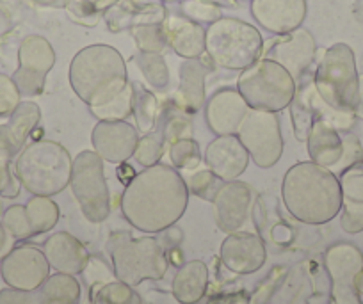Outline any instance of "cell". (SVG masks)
Listing matches in <instances>:
<instances>
[{
	"mask_svg": "<svg viewBox=\"0 0 363 304\" xmlns=\"http://www.w3.org/2000/svg\"><path fill=\"white\" fill-rule=\"evenodd\" d=\"M189 203L187 181L167 164L145 167L125 185L121 194V214L145 233H160L177 225Z\"/></svg>",
	"mask_w": 363,
	"mask_h": 304,
	"instance_id": "6da1fadb",
	"label": "cell"
},
{
	"mask_svg": "<svg viewBox=\"0 0 363 304\" xmlns=\"http://www.w3.org/2000/svg\"><path fill=\"white\" fill-rule=\"evenodd\" d=\"M281 198L289 214L305 225H326L342 210L338 176L315 162H298L285 173Z\"/></svg>",
	"mask_w": 363,
	"mask_h": 304,
	"instance_id": "7a4b0ae2",
	"label": "cell"
},
{
	"mask_svg": "<svg viewBox=\"0 0 363 304\" xmlns=\"http://www.w3.org/2000/svg\"><path fill=\"white\" fill-rule=\"evenodd\" d=\"M69 86L87 107H100L128 86L125 59L111 45H89L69 62Z\"/></svg>",
	"mask_w": 363,
	"mask_h": 304,
	"instance_id": "3957f363",
	"label": "cell"
},
{
	"mask_svg": "<svg viewBox=\"0 0 363 304\" xmlns=\"http://www.w3.org/2000/svg\"><path fill=\"white\" fill-rule=\"evenodd\" d=\"M73 159L68 150L55 141L40 139L23 146L15 160L20 184L33 196L59 194L69 185Z\"/></svg>",
	"mask_w": 363,
	"mask_h": 304,
	"instance_id": "277c9868",
	"label": "cell"
},
{
	"mask_svg": "<svg viewBox=\"0 0 363 304\" xmlns=\"http://www.w3.org/2000/svg\"><path fill=\"white\" fill-rule=\"evenodd\" d=\"M107 251L116 279L130 286L162 279L169 267L166 249L153 237L134 239L128 232H116L107 240Z\"/></svg>",
	"mask_w": 363,
	"mask_h": 304,
	"instance_id": "5b68a950",
	"label": "cell"
},
{
	"mask_svg": "<svg viewBox=\"0 0 363 304\" xmlns=\"http://www.w3.org/2000/svg\"><path fill=\"white\" fill-rule=\"evenodd\" d=\"M205 54L212 64L242 72L264 54L260 30L244 20L221 16L205 33Z\"/></svg>",
	"mask_w": 363,
	"mask_h": 304,
	"instance_id": "8992f818",
	"label": "cell"
},
{
	"mask_svg": "<svg viewBox=\"0 0 363 304\" xmlns=\"http://www.w3.org/2000/svg\"><path fill=\"white\" fill-rule=\"evenodd\" d=\"M313 87L330 107L356 114L362 93L354 52L349 45L335 43L324 52L313 73Z\"/></svg>",
	"mask_w": 363,
	"mask_h": 304,
	"instance_id": "52a82bcc",
	"label": "cell"
},
{
	"mask_svg": "<svg viewBox=\"0 0 363 304\" xmlns=\"http://www.w3.org/2000/svg\"><path fill=\"white\" fill-rule=\"evenodd\" d=\"M296 87L298 82L284 66L264 57L242 69L237 80V89L250 109L277 114L291 106Z\"/></svg>",
	"mask_w": 363,
	"mask_h": 304,
	"instance_id": "ba28073f",
	"label": "cell"
},
{
	"mask_svg": "<svg viewBox=\"0 0 363 304\" xmlns=\"http://www.w3.org/2000/svg\"><path fill=\"white\" fill-rule=\"evenodd\" d=\"M69 187L79 208L89 223H104L111 215V192L104 160L96 152H80L73 159Z\"/></svg>",
	"mask_w": 363,
	"mask_h": 304,
	"instance_id": "9c48e42d",
	"label": "cell"
},
{
	"mask_svg": "<svg viewBox=\"0 0 363 304\" xmlns=\"http://www.w3.org/2000/svg\"><path fill=\"white\" fill-rule=\"evenodd\" d=\"M255 166L262 169L277 166L284 155V135L277 113L250 109L237 130Z\"/></svg>",
	"mask_w": 363,
	"mask_h": 304,
	"instance_id": "30bf717a",
	"label": "cell"
},
{
	"mask_svg": "<svg viewBox=\"0 0 363 304\" xmlns=\"http://www.w3.org/2000/svg\"><path fill=\"white\" fill-rule=\"evenodd\" d=\"M55 64V52L50 41L38 34H29L20 41L18 66L13 73L20 94L27 98L43 93L47 75Z\"/></svg>",
	"mask_w": 363,
	"mask_h": 304,
	"instance_id": "8fae6325",
	"label": "cell"
},
{
	"mask_svg": "<svg viewBox=\"0 0 363 304\" xmlns=\"http://www.w3.org/2000/svg\"><path fill=\"white\" fill-rule=\"evenodd\" d=\"M0 276L8 286L33 292L50 276V264L43 249L33 244H22L0 260Z\"/></svg>",
	"mask_w": 363,
	"mask_h": 304,
	"instance_id": "7c38bea8",
	"label": "cell"
},
{
	"mask_svg": "<svg viewBox=\"0 0 363 304\" xmlns=\"http://www.w3.org/2000/svg\"><path fill=\"white\" fill-rule=\"evenodd\" d=\"M315 54V38L312 36L310 30L299 27V29L284 34L278 40L271 41L269 45H264V54H262V57L271 59V61L284 66L294 77L296 82H298L299 79H303L306 75L310 66L313 64Z\"/></svg>",
	"mask_w": 363,
	"mask_h": 304,
	"instance_id": "4fadbf2b",
	"label": "cell"
},
{
	"mask_svg": "<svg viewBox=\"0 0 363 304\" xmlns=\"http://www.w3.org/2000/svg\"><path fill=\"white\" fill-rule=\"evenodd\" d=\"M216 225L221 232H239L246 225L253 207V188L240 180L223 181L212 199Z\"/></svg>",
	"mask_w": 363,
	"mask_h": 304,
	"instance_id": "5bb4252c",
	"label": "cell"
},
{
	"mask_svg": "<svg viewBox=\"0 0 363 304\" xmlns=\"http://www.w3.org/2000/svg\"><path fill=\"white\" fill-rule=\"evenodd\" d=\"M139 141V132L128 121H99L91 132L93 152L109 164L127 162L134 157Z\"/></svg>",
	"mask_w": 363,
	"mask_h": 304,
	"instance_id": "9a60e30c",
	"label": "cell"
},
{
	"mask_svg": "<svg viewBox=\"0 0 363 304\" xmlns=\"http://www.w3.org/2000/svg\"><path fill=\"white\" fill-rule=\"evenodd\" d=\"M223 265L233 274H253L264 267L267 251L260 235L251 232L228 233L219 251Z\"/></svg>",
	"mask_w": 363,
	"mask_h": 304,
	"instance_id": "2e32d148",
	"label": "cell"
},
{
	"mask_svg": "<svg viewBox=\"0 0 363 304\" xmlns=\"http://www.w3.org/2000/svg\"><path fill=\"white\" fill-rule=\"evenodd\" d=\"M251 15L262 29L284 36L303 26L306 0H251Z\"/></svg>",
	"mask_w": 363,
	"mask_h": 304,
	"instance_id": "e0dca14e",
	"label": "cell"
},
{
	"mask_svg": "<svg viewBox=\"0 0 363 304\" xmlns=\"http://www.w3.org/2000/svg\"><path fill=\"white\" fill-rule=\"evenodd\" d=\"M250 113V106L239 89L223 87L205 101V121L216 135H233Z\"/></svg>",
	"mask_w": 363,
	"mask_h": 304,
	"instance_id": "ac0fdd59",
	"label": "cell"
},
{
	"mask_svg": "<svg viewBox=\"0 0 363 304\" xmlns=\"http://www.w3.org/2000/svg\"><path fill=\"white\" fill-rule=\"evenodd\" d=\"M250 160V153L246 152L237 134L216 135L205 150L207 169L218 174L223 181L239 180L240 174L247 169Z\"/></svg>",
	"mask_w": 363,
	"mask_h": 304,
	"instance_id": "d6986e66",
	"label": "cell"
},
{
	"mask_svg": "<svg viewBox=\"0 0 363 304\" xmlns=\"http://www.w3.org/2000/svg\"><path fill=\"white\" fill-rule=\"evenodd\" d=\"M43 253L50 269L72 276L80 274L91 258L86 246L68 232H57L48 237L43 244Z\"/></svg>",
	"mask_w": 363,
	"mask_h": 304,
	"instance_id": "ffe728a7",
	"label": "cell"
},
{
	"mask_svg": "<svg viewBox=\"0 0 363 304\" xmlns=\"http://www.w3.org/2000/svg\"><path fill=\"white\" fill-rule=\"evenodd\" d=\"M167 11L162 4L155 2H139V0H120L116 6L104 13L107 27L113 33L134 29L139 26H153L166 20Z\"/></svg>",
	"mask_w": 363,
	"mask_h": 304,
	"instance_id": "44dd1931",
	"label": "cell"
},
{
	"mask_svg": "<svg viewBox=\"0 0 363 304\" xmlns=\"http://www.w3.org/2000/svg\"><path fill=\"white\" fill-rule=\"evenodd\" d=\"M342 188L340 226L347 233L363 232V162L338 174Z\"/></svg>",
	"mask_w": 363,
	"mask_h": 304,
	"instance_id": "7402d4cb",
	"label": "cell"
},
{
	"mask_svg": "<svg viewBox=\"0 0 363 304\" xmlns=\"http://www.w3.org/2000/svg\"><path fill=\"white\" fill-rule=\"evenodd\" d=\"M41 120V109L34 101H22L9 116L8 123L0 125V152L13 159L29 141L30 134Z\"/></svg>",
	"mask_w": 363,
	"mask_h": 304,
	"instance_id": "603a6c76",
	"label": "cell"
},
{
	"mask_svg": "<svg viewBox=\"0 0 363 304\" xmlns=\"http://www.w3.org/2000/svg\"><path fill=\"white\" fill-rule=\"evenodd\" d=\"M167 45L182 59H198L205 55V33L201 23L184 15H167L162 22Z\"/></svg>",
	"mask_w": 363,
	"mask_h": 304,
	"instance_id": "cb8c5ba5",
	"label": "cell"
},
{
	"mask_svg": "<svg viewBox=\"0 0 363 304\" xmlns=\"http://www.w3.org/2000/svg\"><path fill=\"white\" fill-rule=\"evenodd\" d=\"M208 66L198 59H186L178 69V91L173 96L182 109L187 114H196L201 107H205L207 94H205V79H207Z\"/></svg>",
	"mask_w": 363,
	"mask_h": 304,
	"instance_id": "d4e9b609",
	"label": "cell"
},
{
	"mask_svg": "<svg viewBox=\"0 0 363 304\" xmlns=\"http://www.w3.org/2000/svg\"><path fill=\"white\" fill-rule=\"evenodd\" d=\"M306 152H308L312 162L333 169L340 162L342 153H344L342 132L328 125L326 121L315 120L312 132L306 139Z\"/></svg>",
	"mask_w": 363,
	"mask_h": 304,
	"instance_id": "484cf974",
	"label": "cell"
},
{
	"mask_svg": "<svg viewBox=\"0 0 363 304\" xmlns=\"http://www.w3.org/2000/svg\"><path fill=\"white\" fill-rule=\"evenodd\" d=\"M208 288V267L201 260H191L182 265L171 283V292L180 304H196Z\"/></svg>",
	"mask_w": 363,
	"mask_h": 304,
	"instance_id": "4316f807",
	"label": "cell"
},
{
	"mask_svg": "<svg viewBox=\"0 0 363 304\" xmlns=\"http://www.w3.org/2000/svg\"><path fill=\"white\" fill-rule=\"evenodd\" d=\"M324 267L331 281L354 283L356 274L363 271V253L354 244H333L324 253Z\"/></svg>",
	"mask_w": 363,
	"mask_h": 304,
	"instance_id": "83f0119b",
	"label": "cell"
},
{
	"mask_svg": "<svg viewBox=\"0 0 363 304\" xmlns=\"http://www.w3.org/2000/svg\"><path fill=\"white\" fill-rule=\"evenodd\" d=\"M36 304H80L82 288L75 276L55 272L36 290Z\"/></svg>",
	"mask_w": 363,
	"mask_h": 304,
	"instance_id": "f1b7e54d",
	"label": "cell"
},
{
	"mask_svg": "<svg viewBox=\"0 0 363 304\" xmlns=\"http://www.w3.org/2000/svg\"><path fill=\"white\" fill-rule=\"evenodd\" d=\"M157 125H159V135L166 146L173 145L180 139H191L194 134L193 118L182 109L173 98L160 107Z\"/></svg>",
	"mask_w": 363,
	"mask_h": 304,
	"instance_id": "f546056e",
	"label": "cell"
},
{
	"mask_svg": "<svg viewBox=\"0 0 363 304\" xmlns=\"http://www.w3.org/2000/svg\"><path fill=\"white\" fill-rule=\"evenodd\" d=\"M132 87V116H134L135 128L141 135L152 134L159 121L160 106L155 94L146 89L141 84L134 82Z\"/></svg>",
	"mask_w": 363,
	"mask_h": 304,
	"instance_id": "4dcf8cb0",
	"label": "cell"
},
{
	"mask_svg": "<svg viewBox=\"0 0 363 304\" xmlns=\"http://www.w3.org/2000/svg\"><path fill=\"white\" fill-rule=\"evenodd\" d=\"M312 79L298 84L294 98H292L291 106H289L292 118V128H294V135L299 142H306L310 132H312L313 123H315V113H313V107L308 98V89Z\"/></svg>",
	"mask_w": 363,
	"mask_h": 304,
	"instance_id": "1f68e13d",
	"label": "cell"
},
{
	"mask_svg": "<svg viewBox=\"0 0 363 304\" xmlns=\"http://www.w3.org/2000/svg\"><path fill=\"white\" fill-rule=\"evenodd\" d=\"M27 219H29L30 232L33 237L43 235V233L54 230L57 225L61 212H59L57 203L48 196H33L26 205Z\"/></svg>",
	"mask_w": 363,
	"mask_h": 304,
	"instance_id": "d6a6232c",
	"label": "cell"
},
{
	"mask_svg": "<svg viewBox=\"0 0 363 304\" xmlns=\"http://www.w3.org/2000/svg\"><path fill=\"white\" fill-rule=\"evenodd\" d=\"M91 304H143V297L134 286L116 279L91 286Z\"/></svg>",
	"mask_w": 363,
	"mask_h": 304,
	"instance_id": "836d02e7",
	"label": "cell"
},
{
	"mask_svg": "<svg viewBox=\"0 0 363 304\" xmlns=\"http://www.w3.org/2000/svg\"><path fill=\"white\" fill-rule=\"evenodd\" d=\"M135 64L143 73L145 80L153 91H166L169 86V68L162 54L139 52L135 55Z\"/></svg>",
	"mask_w": 363,
	"mask_h": 304,
	"instance_id": "e575fe53",
	"label": "cell"
},
{
	"mask_svg": "<svg viewBox=\"0 0 363 304\" xmlns=\"http://www.w3.org/2000/svg\"><path fill=\"white\" fill-rule=\"evenodd\" d=\"M91 114L99 121H127L132 116V87L128 84L118 96L100 107H89Z\"/></svg>",
	"mask_w": 363,
	"mask_h": 304,
	"instance_id": "d590c367",
	"label": "cell"
},
{
	"mask_svg": "<svg viewBox=\"0 0 363 304\" xmlns=\"http://www.w3.org/2000/svg\"><path fill=\"white\" fill-rule=\"evenodd\" d=\"M169 160L174 169L193 171L200 166L201 153L198 141L191 139H180V141L169 145Z\"/></svg>",
	"mask_w": 363,
	"mask_h": 304,
	"instance_id": "8d00e7d4",
	"label": "cell"
},
{
	"mask_svg": "<svg viewBox=\"0 0 363 304\" xmlns=\"http://www.w3.org/2000/svg\"><path fill=\"white\" fill-rule=\"evenodd\" d=\"M135 45L139 52H153V54H162L167 45L166 33H164L162 23H153V26H139L132 29Z\"/></svg>",
	"mask_w": 363,
	"mask_h": 304,
	"instance_id": "74e56055",
	"label": "cell"
},
{
	"mask_svg": "<svg viewBox=\"0 0 363 304\" xmlns=\"http://www.w3.org/2000/svg\"><path fill=\"white\" fill-rule=\"evenodd\" d=\"M164 148H166V145H164L159 132H157V134L152 132V134H146L139 139L132 159H134L139 166L152 167L155 166V164H159V160L162 159Z\"/></svg>",
	"mask_w": 363,
	"mask_h": 304,
	"instance_id": "f35d334b",
	"label": "cell"
},
{
	"mask_svg": "<svg viewBox=\"0 0 363 304\" xmlns=\"http://www.w3.org/2000/svg\"><path fill=\"white\" fill-rule=\"evenodd\" d=\"M0 221L15 240H27L33 237L29 219H27L26 205H11L0 215Z\"/></svg>",
	"mask_w": 363,
	"mask_h": 304,
	"instance_id": "ab89813d",
	"label": "cell"
},
{
	"mask_svg": "<svg viewBox=\"0 0 363 304\" xmlns=\"http://www.w3.org/2000/svg\"><path fill=\"white\" fill-rule=\"evenodd\" d=\"M182 15L196 23H214L223 16L219 6H216L211 0H182L180 4Z\"/></svg>",
	"mask_w": 363,
	"mask_h": 304,
	"instance_id": "60d3db41",
	"label": "cell"
},
{
	"mask_svg": "<svg viewBox=\"0 0 363 304\" xmlns=\"http://www.w3.org/2000/svg\"><path fill=\"white\" fill-rule=\"evenodd\" d=\"M221 185V178H219L218 174L212 173L211 169H201L198 171V173H193L189 180H187V188H189V192H193L194 196L211 203L212 199H214V196L218 194Z\"/></svg>",
	"mask_w": 363,
	"mask_h": 304,
	"instance_id": "b9f144b4",
	"label": "cell"
},
{
	"mask_svg": "<svg viewBox=\"0 0 363 304\" xmlns=\"http://www.w3.org/2000/svg\"><path fill=\"white\" fill-rule=\"evenodd\" d=\"M22 103V94L13 77L0 73V118H9Z\"/></svg>",
	"mask_w": 363,
	"mask_h": 304,
	"instance_id": "7bdbcfd3",
	"label": "cell"
},
{
	"mask_svg": "<svg viewBox=\"0 0 363 304\" xmlns=\"http://www.w3.org/2000/svg\"><path fill=\"white\" fill-rule=\"evenodd\" d=\"M20 188H22V184L15 171L11 169V157L0 152V198H18Z\"/></svg>",
	"mask_w": 363,
	"mask_h": 304,
	"instance_id": "ee69618b",
	"label": "cell"
},
{
	"mask_svg": "<svg viewBox=\"0 0 363 304\" xmlns=\"http://www.w3.org/2000/svg\"><path fill=\"white\" fill-rule=\"evenodd\" d=\"M342 139H344V153H342V159L337 166L333 167L335 174H340L342 171H345L347 167L354 166V164L363 162V148L359 145L358 137L352 135L351 132H342Z\"/></svg>",
	"mask_w": 363,
	"mask_h": 304,
	"instance_id": "f6af8a7d",
	"label": "cell"
},
{
	"mask_svg": "<svg viewBox=\"0 0 363 304\" xmlns=\"http://www.w3.org/2000/svg\"><path fill=\"white\" fill-rule=\"evenodd\" d=\"M66 13H68L69 18L75 23H80V26L93 27L99 23L102 13L91 4L89 0H72L66 8Z\"/></svg>",
	"mask_w": 363,
	"mask_h": 304,
	"instance_id": "bcb514c9",
	"label": "cell"
},
{
	"mask_svg": "<svg viewBox=\"0 0 363 304\" xmlns=\"http://www.w3.org/2000/svg\"><path fill=\"white\" fill-rule=\"evenodd\" d=\"M330 304H362V297L354 290V283L331 281Z\"/></svg>",
	"mask_w": 363,
	"mask_h": 304,
	"instance_id": "7dc6e473",
	"label": "cell"
},
{
	"mask_svg": "<svg viewBox=\"0 0 363 304\" xmlns=\"http://www.w3.org/2000/svg\"><path fill=\"white\" fill-rule=\"evenodd\" d=\"M84 274H86L87 281H89L91 286L104 285L107 281H113L114 272H111V269L104 264L100 258H89L86 269H84ZM116 278V276H114Z\"/></svg>",
	"mask_w": 363,
	"mask_h": 304,
	"instance_id": "c3c4849f",
	"label": "cell"
},
{
	"mask_svg": "<svg viewBox=\"0 0 363 304\" xmlns=\"http://www.w3.org/2000/svg\"><path fill=\"white\" fill-rule=\"evenodd\" d=\"M0 304H36V293L8 286L0 290Z\"/></svg>",
	"mask_w": 363,
	"mask_h": 304,
	"instance_id": "681fc988",
	"label": "cell"
},
{
	"mask_svg": "<svg viewBox=\"0 0 363 304\" xmlns=\"http://www.w3.org/2000/svg\"><path fill=\"white\" fill-rule=\"evenodd\" d=\"M284 276H285V269L284 267L272 269L271 276L265 279V283L260 286V290L255 293V297H253L255 304H264L265 299H269V295L272 293V290L277 288V285L280 283V279H284Z\"/></svg>",
	"mask_w": 363,
	"mask_h": 304,
	"instance_id": "f907efd6",
	"label": "cell"
},
{
	"mask_svg": "<svg viewBox=\"0 0 363 304\" xmlns=\"http://www.w3.org/2000/svg\"><path fill=\"white\" fill-rule=\"evenodd\" d=\"M13 242H15V239L9 235L8 230L4 228V225L0 221V260L13 249Z\"/></svg>",
	"mask_w": 363,
	"mask_h": 304,
	"instance_id": "816d5d0a",
	"label": "cell"
},
{
	"mask_svg": "<svg viewBox=\"0 0 363 304\" xmlns=\"http://www.w3.org/2000/svg\"><path fill=\"white\" fill-rule=\"evenodd\" d=\"M30 4L40 6V8H54V9H66L72 0H29Z\"/></svg>",
	"mask_w": 363,
	"mask_h": 304,
	"instance_id": "f5cc1de1",
	"label": "cell"
},
{
	"mask_svg": "<svg viewBox=\"0 0 363 304\" xmlns=\"http://www.w3.org/2000/svg\"><path fill=\"white\" fill-rule=\"evenodd\" d=\"M118 174H120V180L127 185V184H130L132 178H134L138 173H135V171L132 169L127 162H123V164H120V167H118Z\"/></svg>",
	"mask_w": 363,
	"mask_h": 304,
	"instance_id": "db71d44e",
	"label": "cell"
},
{
	"mask_svg": "<svg viewBox=\"0 0 363 304\" xmlns=\"http://www.w3.org/2000/svg\"><path fill=\"white\" fill-rule=\"evenodd\" d=\"M89 2L93 6H95V8L99 9V11L104 15V13H106L107 9H111V8H113V6H116L118 2H120V0H89Z\"/></svg>",
	"mask_w": 363,
	"mask_h": 304,
	"instance_id": "11a10c76",
	"label": "cell"
},
{
	"mask_svg": "<svg viewBox=\"0 0 363 304\" xmlns=\"http://www.w3.org/2000/svg\"><path fill=\"white\" fill-rule=\"evenodd\" d=\"M9 27H11V22H9L8 15L4 11H0V36H4L9 30Z\"/></svg>",
	"mask_w": 363,
	"mask_h": 304,
	"instance_id": "9f6ffc18",
	"label": "cell"
},
{
	"mask_svg": "<svg viewBox=\"0 0 363 304\" xmlns=\"http://www.w3.org/2000/svg\"><path fill=\"white\" fill-rule=\"evenodd\" d=\"M354 290L358 292V295L363 299V271L358 272L354 278Z\"/></svg>",
	"mask_w": 363,
	"mask_h": 304,
	"instance_id": "6f0895ef",
	"label": "cell"
},
{
	"mask_svg": "<svg viewBox=\"0 0 363 304\" xmlns=\"http://www.w3.org/2000/svg\"><path fill=\"white\" fill-rule=\"evenodd\" d=\"M356 114H359V116L363 118V98L359 100V106H358V109H356Z\"/></svg>",
	"mask_w": 363,
	"mask_h": 304,
	"instance_id": "680465c9",
	"label": "cell"
},
{
	"mask_svg": "<svg viewBox=\"0 0 363 304\" xmlns=\"http://www.w3.org/2000/svg\"><path fill=\"white\" fill-rule=\"evenodd\" d=\"M162 2H182V0H162Z\"/></svg>",
	"mask_w": 363,
	"mask_h": 304,
	"instance_id": "91938a15",
	"label": "cell"
},
{
	"mask_svg": "<svg viewBox=\"0 0 363 304\" xmlns=\"http://www.w3.org/2000/svg\"><path fill=\"white\" fill-rule=\"evenodd\" d=\"M0 215H2V207H0Z\"/></svg>",
	"mask_w": 363,
	"mask_h": 304,
	"instance_id": "94428289",
	"label": "cell"
},
{
	"mask_svg": "<svg viewBox=\"0 0 363 304\" xmlns=\"http://www.w3.org/2000/svg\"><path fill=\"white\" fill-rule=\"evenodd\" d=\"M264 304H269V303H264Z\"/></svg>",
	"mask_w": 363,
	"mask_h": 304,
	"instance_id": "6125c7cd",
	"label": "cell"
}]
</instances>
